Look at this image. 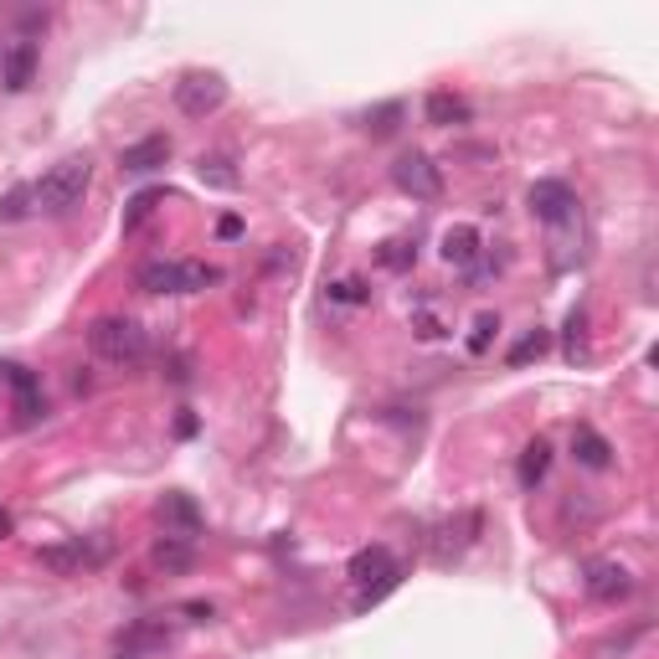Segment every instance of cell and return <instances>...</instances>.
<instances>
[{
    "label": "cell",
    "mask_w": 659,
    "mask_h": 659,
    "mask_svg": "<svg viewBox=\"0 0 659 659\" xmlns=\"http://www.w3.org/2000/svg\"><path fill=\"white\" fill-rule=\"evenodd\" d=\"M88 186H94V160H88V156H67V160H58L52 171L41 175L37 186H32V196H37L41 216H73L83 207Z\"/></svg>",
    "instance_id": "6da1fadb"
},
{
    "label": "cell",
    "mask_w": 659,
    "mask_h": 659,
    "mask_svg": "<svg viewBox=\"0 0 659 659\" xmlns=\"http://www.w3.org/2000/svg\"><path fill=\"white\" fill-rule=\"evenodd\" d=\"M88 350H94L103 366H139L145 356H150V335L139 320L129 314H98L94 325H88Z\"/></svg>",
    "instance_id": "7a4b0ae2"
},
{
    "label": "cell",
    "mask_w": 659,
    "mask_h": 659,
    "mask_svg": "<svg viewBox=\"0 0 659 659\" xmlns=\"http://www.w3.org/2000/svg\"><path fill=\"white\" fill-rule=\"evenodd\" d=\"M346 577H350V587H356V608H376L387 593L402 587V567H397V557H391L387 546H361V551L350 557Z\"/></svg>",
    "instance_id": "3957f363"
},
{
    "label": "cell",
    "mask_w": 659,
    "mask_h": 659,
    "mask_svg": "<svg viewBox=\"0 0 659 659\" xmlns=\"http://www.w3.org/2000/svg\"><path fill=\"white\" fill-rule=\"evenodd\" d=\"M135 284L145 294H196L207 284H222V269L196 263V258H150V263H139Z\"/></svg>",
    "instance_id": "277c9868"
},
{
    "label": "cell",
    "mask_w": 659,
    "mask_h": 659,
    "mask_svg": "<svg viewBox=\"0 0 659 659\" xmlns=\"http://www.w3.org/2000/svg\"><path fill=\"white\" fill-rule=\"evenodd\" d=\"M227 103V78L222 73H186V78L175 83V109L186 119H212L216 109Z\"/></svg>",
    "instance_id": "5b68a950"
},
{
    "label": "cell",
    "mask_w": 659,
    "mask_h": 659,
    "mask_svg": "<svg viewBox=\"0 0 659 659\" xmlns=\"http://www.w3.org/2000/svg\"><path fill=\"white\" fill-rule=\"evenodd\" d=\"M391 186L402 196H412V201H438L444 196V175H438V165L423 150H408V156L391 160Z\"/></svg>",
    "instance_id": "8992f818"
},
{
    "label": "cell",
    "mask_w": 659,
    "mask_h": 659,
    "mask_svg": "<svg viewBox=\"0 0 659 659\" xmlns=\"http://www.w3.org/2000/svg\"><path fill=\"white\" fill-rule=\"evenodd\" d=\"M525 201H531V216L546 222V227H567V222L577 216V196H572L567 181H536Z\"/></svg>",
    "instance_id": "52a82bcc"
},
{
    "label": "cell",
    "mask_w": 659,
    "mask_h": 659,
    "mask_svg": "<svg viewBox=\"0 0 659 659\" xmlns=\"http://www.w3.org/2000/svg\"><path fill=\"white\" fill-rule=\"evenodd\" d=\"M37 67H41L37 41H11V47L0 52V83H5V94H26L32 78H37Z\"/></svg>",
    "instance_id": "ba28073f"
},
{
    "label": "cell",
    "mask_w": 659,
    "mask_h": 659,
    "mask_svg": "<svg viewBox=\"0 0 659 659\" xmlns=\"http://www.w3.org/2000/svg\"><path fill=\"white\" fill-rule=\"evenodd\" d=\"M582 587H587V598L593 602H623L629 593H634V572L619 567V562H587Z\"/></svg>",
    "instance_id": "9c48e42d"
},
{
    "label": "cell",
    "mask_w": 659,
    "mask_h": 659,
    "mask_svg": "<svg viewBox=\"0 0 659 659\" xmlns=\"http://www.w3.org/2000/svg\"><path fill=\"white\" fill-rule=\"evenodd\" d=\"M171 135H145V139H135V145H124L119 150V171H129V175H150V171H160L165 160H171Z\"/></svg>",
    "instance_id": "30bf717a"
},
{
    "label": "cell",
    "mask_w": 659,
    "mask_h": 659,
    "mask_svg": "<svg viewBox=\"0 0 659 659\" xmlns=\"http://www.w3.org/2000/svg\"><path fill=\"white\" fill-rule=\"evenodd\" d=\"M444 263L448 269H459V273H469L480 258H485V237H480V227H469V222H459V227H448L444 233Z\"/></svg>",
    "instance_id": "8fae6325"
},
{
    "label": "cell",
    "mask_w": 659,
    "mask_h": 659,
    "mask_svg": "<svg viewBox=\"0 0 659 659\" xmlns=\"http://www.w3.org/2000/svg\"><path fill=\"white\" fill-rule=\"evenodd\" d=\"M150 562L160 567V572H191L196 567V542L191 536H156V546H150Z\"/></svg>",
    "instance_id": "7c38bea8"
},
{
    "label": "cell",
    "mask_w": 659,
    "mask_h": 659,
    "mask_svg": "<svg viewBox=\"0 0 659 659\" xmlns=\"http://www.w3.org/2000/svg\"><path fill=\"white\" fill-rule=\"evenodd\" d=\"M572 459H577L582 469H608V464H613V444L602 438L598 427L577 423V427H572Z\"/></svg>",
    "instance_id": "4fadbf2b"
},
{
    "label": "cell",
    "mask_w": 659,
    "mask_h": 659,
    "mask_svg": "<svg viewBox=\"0 0 659 659\" xmlns=\"http://www.w3.org/2000/svg\"><path fill=\"white\" fill-rule=\"evenodd\" d=\"M423 114H427V124L453 129V124H469V119H474V109H469V98L448 94V88H433V94H427V103H423Z\"/></svg>",
    "instance_id": "5bb4252c"
},
{
    "label": "cell",
    "mask_w": 659,
    "mask_h": 659,
    "mask_svg": "<svg viewBox=\"0 0 659 659\" xmlns=\"http://www.w3.org/2000/svg\"><path fill=\"white\" fill-rule=\"evenodd\" d=\"M160 521H165L171 536H191V542H196V531H201V510H196L191 495H165V500H160Z\"/></svg>",
    "instance_id": "9a60e30c"
},
{
    "label": "cell",
    "mask_w": 659,
    "mask_h": 659,
    "mask_svg": "<svg viewBox=\"0 0 659 659\" xmlns=\"http://www.w3.org/2000/svg\"><path fill=\"white\" fill-rule=\"evenodd\" d=\"M41 557V567L47 572H58V577H73L78 567H88V562H98V551H88L83 542H67V546H47V551H37Z\"/></svg>",
    "instance_id": "2e32d148"
},
{
    "label": "cell",
    "mask_w": 659,
    "mask_h": 659,
    "mask_svg": "<svg viewBox=\"0 0 659 659\" xmlns=\"http://www.w3.org/2000/svg\"><path fill=\"white\" fill-rule=\"evenodd\" d=\"M546 469H551V444H546V438H531V444L521 448V464H515V480H521V489L542 485Z\"/></svg>",
    "instance_id": "e0dca14e"
},
{
    "label": "cell",
    "mask_w": 659,
    "mask_h": 659,
    "mask_svg": "<svg viewBox=\"0 0 659 659\" xmlns=\"http://www.w3.org/2000/svg\"><path fill=\"white\" fill-rule=\"evenodd\" d=\"M0 382H5V387L21 397V418L32 423V418L41 412V402H37V376H32L26 366H16V361H5V366H0Z\"/></svg>",
    "instance_id": "ac0fdd59"
},
{
    "label": "cell",
    "mask_w": 659,
    "mask_h": 659,
    "mask_svg": "<svg viewBox=\"0 0 659 659\" xmlns=\"http://www.w3.org/2000/svg\"><path fill=\"white\" fill-rule=\"evenodd\" d=\"M196 175H201V186H212V191H237V186H243V175L233 171L227 156H201L196 160Z\"/></svg>",
    "instance_id": "d6986e66"
},
{
    "label": "cell",
    "mask_w": 659,
    "mask_h": 659,
    "mask_svg": "<svg viewBox=\"0 0 659 659\" xmlns=\"http://www.w3.org/2000/svg\"><path fill=\"white\" fill-rule=\"evenodd\" d=\"M165 186H150V191H139V196H129V207H124V233H139L150 216H156V207L165 201Z\"/></svg>",
    "instance_id": "ffe728a7"
},
{
    "label": "cell",
    "mask_w": 659,
    "mask_h": 659,
    "mask_svg": "<svg viewBox=\"0 0 659 659\" xmlns=\"http://www.w3.org/2000/svg\"><path fill=\"white\" fill-rule=\"evenodd\" d=\"M376 263L391 273H408L418 263V243L412 237H387V243H376Z\"/></svg>",
    "instance_id": "44dd1931"
},
{
    "label": "cell",
    "mask_w": 659,
    "mask_h": 659,
    "mask_svg": "<svg viewBox=\"0 0 659 659\" xmlns=\"http://www.w3.org/2000/svg\"><path fill=\"white\" fill-rule=\"evenodd\" d=\"M402 114H408L402 103H382V109H371V114L361 119V129H366V135H376V139H387V135H397Z\"/></svg>",
    "instance_id": "7402d4cb"
},
{
    "label": "cell",
    "mask_w": 659,
    "mask_h": 659,
    "mask_svg": "<svg viewBox=\"0 0 659 659\" xmlns=\"http://www.w3.org/2000/svg\"><path fill=\"white\" fill-rule=\"evenodd\" d=\"M32 212H37V196H32V186H11V191H5V201H0V222H26Z\"/></svg>",
    "instance_id": "603a6c76"
},
{
    "label": "cell",
    "mask_w": 659,
    "mask_h": 659,
    "mask_svg": "<svg viewBox=\"0 0 659 659\" xmlns=\"http://www.w3.org/2000/svg\"><path fill=\"white\" fill-rule=\"evenodd\" d=\"M546 350H551V335H546V330H531L521 346L510 350V366H525V361H536V356H546Z\"/></svg>",
    "instance_id": "cb8c5ba5"
},
{
    "label": "cell",
    "mask_w": 659,
    "mask_h": 659,
    "mask_svg": "<svg viewBox=\"0 0 659 659\" xmlns=\"http://www.w3.org/2000/svg\"><path fill=\"white\" fill-rule=\"evenodd\" d=\"M495 335H500V314H489V310H485L480 320H474V335H469V356H485Z\"/></svg>",
    "instance_id": "d4e9b609"
},
{
    "label": "cell",
    "mask_w": 659,
    "mask_h": 659,
    "mask_svg": "<svg viewBox=\"0 0 659 659\" xmlns=\"http://www.w3.org/2000/svg\"><path fill=\"white\" fill-rule=\"evenodd\" d=\"M330 299H340V304H371V289L361 278H340V284H330Z\"/></svg>",
    "instance_id": "484cf974"
},
{
    "label": "cell",
    "mask_w": 659,
    "mask_h": 659,
    "mask_svg": "<svg viewBox=\"0 0 659 659\" xmlns=\"http://www.w3.org/2000/svg\"><path fill=\"white\" fill-rule=\"evenodd\" d=\"M582 325H587V314H582V310L567 314V361H577V356H587V346H582Z\"/></svg>",
    "instance_id": "4316f807"
},
{
    "label": "cell",
    "mask_w": 659,
    "mask_h": 659,
    "mask_svg": "<svg viewBox=\"0 0 659 659\" xmlns=\"http://www.w3.org/2000/svg\"><path fill=\"white\" fill-rule=\"evenodd\" d=\"M216 237H243V216H222L216 222Z\"/></svg>",
    "instance_id": "83f0119b"
},
{
    "label": "cell",
    "mask_w": 659,
    "mask_h": 659,
    "mask_svg": "<svg viewBox=\"0 0 659 659\" xmlns=\"http://www.w3.org/2000/svg\"><path fill=\"white\" fill-rule=\"evenodd\" d=\"M186 613H191L196 623H207V619H216V608L212 602H186Z\"/></svg>",
    "instance_id": "f1b7e54d"
},
{
    "label": "cell",
    "mask_w": 659,
    "mask_h": 659,
    "mask_svg": "<svg viewBox=\"0 0 659 659\" xmlns=\"http://www.w3.org/2000/svg\"><path fill=\"white\" fill-rule=\"evenodd\" d=\"M11 536V510H0V542Z\"/></svg>",
    "instance_id": "f546056e"
}]
</instances>
